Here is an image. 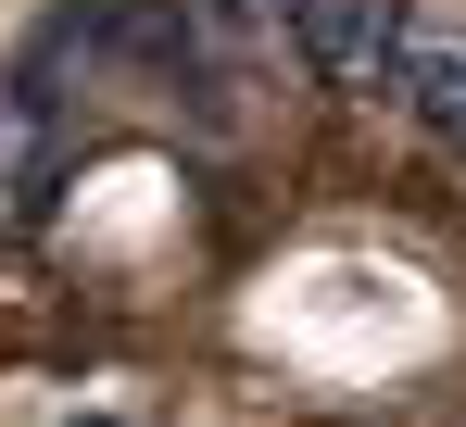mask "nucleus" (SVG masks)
Returning a JSON list of instances; mask_svg holds the SVG:
<instances>
[{"instance_id": "f257e3e1", "label": "nucleus", "mask_w": 466, "mask_h": 427, "mask_svg": "<svg viewBox=\"0 0 466 427\" xmlns=\"http://www.w3.org/2000/svg\"><path fill=\"white\" fill-rule=\"evenodd\" d=\"M290 38H303L315 75L366 88V75L403 64V0H290Z\"/></svg>"}, {"instance_id": "f03ea898", "label": "nucleus", "mask_w": 466, "mask_h": 427, "mask_svg": "<svg viewBox=\"0 0 466 427\" xmlns=\"http://www.w3.org/2000/svg\"><path fill=\"white\" fill-rule=\"evenodd\" d=\"M390 101L416 114V139L466 151V38H416V51L390 64Z\"/></svg>"}, {"instance_id": "7ed1b4c3", "label": "nucleus", "mask_w": 466, "mask_h": 427, "mask_svg": "<svg viewBox=\"0 0 466 427\" xmlns=\"http://www.w3.org/2000/svg\"><path fill=\"white\" fill-rule=\"evenodd\" d=\"M13 126H25V114H13V88H0V151H13Z\"/></svg>"}]
</instances>
